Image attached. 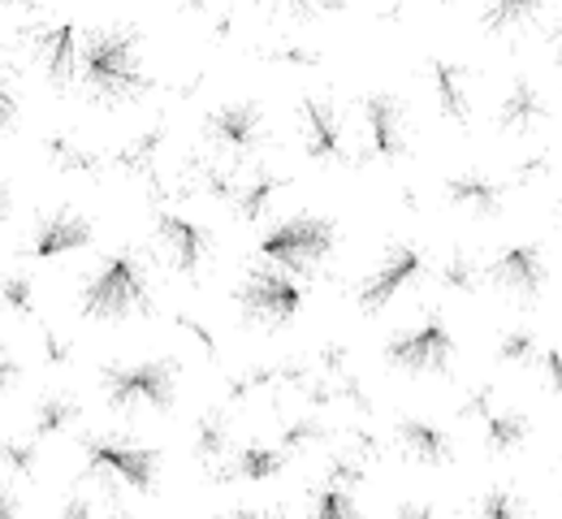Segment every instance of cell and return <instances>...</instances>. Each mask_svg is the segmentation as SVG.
Segmentation results:
<instances>
[{"mask_svg": "<svg viewBox=\"0 0 562 519\" xmlns=\"http://www.w3.org/2000/svg\"><path fill=\"white\" fill-rule=\"evenodd\" d=\"M532 13H537L532 4H490V9H481V26L485 31H510V26L528 22Z\"/></svg>", "mask_w": 562, "mask_h": 519, "instance_id": "obj_30", "label": "cell"}, {"mask_svg": "<svg viewBox=\"0 0 562 519\" xmlns=\"http://www.w3.org/2000/svg\"><path fill=\"white\" fill-rule=\"evenodd\" d=\"M100 390L113 411L165 416L178 407V364L173 360H117V364H104Z\"/></svg>", "mask_w": 562, "mask_h": 519, "instance_id": "obj_3", "label": "cell"}, {"mask_svg": "<svg viewBox=\"0 0 562 519\" xmlns=\"http://www.w3.org/2000/svg\"><path fill=\"white\" fill-rule=\"evenodd\" d=\"M74 40H78L74 22H53V26L35 31V61L44 66V75L57 91H66L78 75V44Z\"/></svg>", "mask_w": 562, "mask_h": 519, "instance_id": "obj_15", "label": "cell"}, {"mask_svg": "<svg viewBox=\"0 0 562 519\" xmlns=\"http://www.w3.org/2000/svg\"><path fill=\"white\" fill-rule=\"evenodd\" d=\"M57 519H122V516H117V507H113V503H104V498H91V494H66V503H61Z\"/></svg>", "mask_w": 562, "mask_h": 519, "instance_id": "obj_27", "label": "cell"}, {"mask_svg": "<svg viewBox=\"0 0 562 519\" xmlns=\"http://www.w3.org/2000/svg\"><path fill=\"white\" fill-rule=\"evenodd\" d=\"M273 191H278V182H273V178H265V182H256V187H243V191H238V200H234V208H238L247 222H256V217H265V208H269Z\"/></svg>", "mask_w": 562, "mask_h": 519, "instance_id": "obj_29", "label": "cell"}, {"mask_svg": "<svg viewBox=\"0 0 562 519\" xmlns=\"http://www.w3.org/2000/svg\"><path fill=\"white\" fill-rule=\"evenodd\" d=\"M0 519H22V503L9 481H0Z\"/></svg>", "mask_w": 562, "mask_h": 519, "instance_id": "obj_35", "label": "cell"}, {"mask_svg": "<svg viewBox=\"0 0 562 519\" xmlns=\"http://www.w3.org/2000/svg\"><path fill=\"white\" fill-rule=\"evenodd\" d=\"M528 416L524 411H485V445L493 454H510L528 442Z\"/></svg>", "mask_w": 562, "mask_h": 519, "instance_id": "obj_21", "label": "cell"}, {"mask_svg": "<svg viewBox=\"0 0 562 519\" xmlns=\"http://www.w3.org/2000/svg\"><path fill=\"white\" fill-rule=\"evenodd\" d=\"M9 208H13V195H9V187L0 182V225L9 222Z\"/></svg>", "mask_w": 562, "mask_h": 519, "instance_id": "obj_38", "label": "cell"}, {"mask_svg": "<svg viewBox=\"0 0 562 519\" xmlns=\"http://www.w3.org/2000/svg\"><path fill=\"white\" fill-rule=\"evenodd\" d=\"M91 238H95L91 217H82L78 208H53V213H44V217L35 222V229H31L26 256H35V260H57V256H70V251L91 247Z\"/></svg>", "mask_w": 562, "mask_h": 519, "instance_id": "obj_11", "label": "cell"}, {"mask_svg": "<svg viewBox=\"0 0 562 519\" xmlns=\"http://www.w3.org/2000/svg\"><path fill=\"white\" fill-rule=\"evenodd\" d=\"M459 347H454V334L441 316H428L416 329H403L385 342V360L398 372H412V376H446L454 364Z\"/></svg>", "mask_w": 562, "mask_h": 519, "instance_id": "obj_6", "label": "cell"}, {"mask_svg": "<svg viewBox=\"0 0 562 519\" xmlns=\"http://www.w3.org/2000/svg\"><path fill=\"white\" fill-rule=\"evenodd\" d=\"M238 307H243V316L251 325H269L273 329V325H285V320L299 316L303 291H299V282L290 273H281L273 264H260L238 282Z\"/></svg>", "mask_w": 562, "mask_h": 519, "instance_id": "obj_7", "label": "cell"}, {"mask_svg": "<svg viewBox=\"0 0 562 519\" xmlns=\"http://www.w3.org/2000/svg\"><path fill=\"white\" fill-rule=\"evenodd\" d=\"M554 213H559V225H562V195H559V208H554Z\"/></svg>", "mask_w": 562, "mask_h": 519, "instance_id": "obj_39", "label": "cell"}, {"mask_svg": "<svg viewBox=\"0 0 562 519\" xmlns=\"http://www.w3.org/2000/svg\"><path fill=\"white\" fill-rule=\"evenodd\" d=\"M0 454H4V463L18 467L22 476H31L35 463H40V445H35L31 433H26V438H0Z\"/></svg>", "mask_w": 562, "mask_h": 519, "instance_id": "obj_28", "label": "cell"}, {"mask_svg": "<svg viewBox=\"0 0 562 519\" xmlns=\"http://www.w3.org/2000/svg\"><path fill=\"white\" fill-rule=\"evenodd\" d=\"M485 278H490V286H497L506 298L537 303V295H541L546 282H550V269H546L541 247H532V242H515V247H502L497 260H490Z\"/></svg>", "mask_w": 562, "mask_h": 519, "instance_id": "obj_9", "label": "cell"}, {"mask_svg": "<svg viewBox=\"0 0 562 519\" xmlns=\"http://www.w3.org/2000/svg\"><path fill=\"white\" fill-rule=\"evenodd\" d=\"M497 356H502V364H537L541 347H537V338L528 329H506L502 342H497Z\"/></svg>", "mask_w": 562, "mask_h": 519, "instance_id": "obj_24", "label": "cell"}, {"mask_svg": "<svg viewBox=\"0 0 562 519\" xmlns=\"http://www.w3.org/2000/svg\"><path fill=\"white\" fill-rule=\"evenodd\" d=\"M363 122H368V139H372V156L381 160H398L412 148V131H407V109L398 95L390 91H372L363 100Z\"/></svg>", "mask_w": 562, "mask_h": 519, "instance_id": "obj_13", "label": "cell"}, {"mask_svg": "<svg viewBox=\"0 0 562 519\" xmlns=\"http://www.w3.org/2000/svg\"><path fill=\"white\" fill-rule=\"evenodd\" d=\"M290 463V450H278V445H243L234 454V481H269V476H281V467Z\"/></svg>", "mask_w": 562, "mask_h": 519, "instance_id": "obj_20", "label": "cell"}, {"mask_svg": "<svg viewBox=\"0 0 562 519\" xmlns=\"http://www.w3.org/2000/svg\"><path fill=\"white\" fill-rule=\"evenodd\" d=\"M334 247H338V222L303 213V217H290V222L273 225L265 234V242H260V256L273 269L294 278V273H316L334 256Z\"/></svg>", "mask_w": 562, "mask_h": 519, "instance_id": "obj_4", "label": "cell"}, {"mask_svg": "<svg viewBox=\"0 0 562 519\" xmlns=\"http://www.w3.org/2000/svg\"><path fill=\"white\" fill-rule=\"evenodd\" d=\"M13 122H18V95H13V87L0 78V135H9Z\"/></svg>", "mask_w": 562, "mask_h": 519, "instance_id": "obj_32", "label": "cell"}, {"mask_svg": "<svg viewBox=\"0 0 562 519\" xmlns=\"http://www.w3.org/2000/svg\"><path fill=\"white\" fill-rule=\"evenodd\" d=\"M82 454H87V467L100 476V481H113V485H126L135 494H151L156 481H160V450L131 438H113V433H91L82 438Z\"/></svg>", "mask_w": 562, "mask_h": 519, "instance_id": "obj_5", "label": "cell"}, {"mask_svg": "<svg viewBox=\"0 0 562 519\" xmlns=\"http://www.w3.org/2000/svg\"><path fill=\"white\" fill-rule=\"evenodd\" d=\"M156 238L169 256V264L187 278H200L204 260L212 256V229L178 213H156Z\"/></svg>", "mask_w": 562, "mask_h": 519, "instance_id": "obj_12", "label": "cell"}, {"mask_svg": "<svg viewBox=\"0 0 562 519\" xmlns=\"http://www.w3.org/2000/svg\"><path fill=\"white\" fill-rule=\"evenodd\" d=\"M398 519H437L432 503H398Z\"/></svg>", "mask_w": 562, "mask_h": 519, "instance_id": "obj_36", "label": "cell"}, {"mask_svg": "<svg viewBox=\"0 0 562 519\" xmlns=\"http://www.w3.org/2000/svg\"><path fill=\"white\" fill-rule=\"evenodd\" d=\"M225 519H273L269 511H256V507H238V511H229Z\"/></svg>", "mask_w": 562, "mask_h": 519, "instance_id": "obj_37", "label": "cell"}, {"mask_svg": "<svg viewBox=\"0 0 562 519\" xmlns=\"http://www.w3.org/2000/svg\"><path fill=\"white\" fill-rule=\"evenodd\" d=\"M432 87H437V104L450 122L468 126L472 117V100H468V87H463V70L450 66V61H432Z\"/></svg>", "mask_w": 562, "mask_h": 519, "instance_id": "obj_19", "label": "cell"}, {"mask_svg": "<svg viewBox=\"0 0 562 519\" xmlns=\"http://www.w3.org/2000/svg\"><path fill=\"white\" fill-rule=\"evenodd\" d=\"M312 519H363V511H359V503H355L351 489L329 485V489H321V494H316V503H312Z\"/></svg>", "mask_w": 562, "mask_h": 519, "instance_id": "obj_23", "label": "cell"}, {"mask_svg": "<svg viewBox=\"0 0 562 519\" xmlns=\"http://www.w3.org/2000/svg\"><path fill=\"white\" fill-rule=\"evenodd\" d=\"M221 445H225V420L221 416H204L200 420V438H195V454L200 459H216L221 454Z\"/></svg>", "mask_w": 562, "mask_h": 519, "instance_id": "obj_31", "label": "cell"}, {"mask_svg": "<svg viewBox=\"0 0 562 519\" xmlns=\"http://www.w3.org/2000/svg\"><path fill=\"white\" fill-rule=\"evenodd\" d=\"M78 82L95 104H126L147 91L139 35L126 26H95L78 44Z\"/></svg>", "mask_w": 562, "mask_h": 519, "instance_id": "obj_1", "label": "cell"}, {"mask_svg": "<svg viewBox=\"0 0 562 519\" xmlns=\"http://www.w3.org/2000/svg\"><path fill=\"white\" fill-rule=\"evenodd\" d=\"M74 420H78V398H74V394H61V390H53V394L35 398V411H31V438L40 442V438L66 433Z\"/></svg>", "mask_w": 562, "mask_h": 519, "instance_id": "obj_18", "label": "cell"}, {"mask_svg": "<svg viewBox=\"0 0 562 519\" xmlns=\"http://www.w3.org/2000/svg\"><path fill=\"white\" fill-rule=\"evenodd\" d=\"M446 195H450V204H459V208H468L476 217H497L502 213V187L490 182V178H481V173L450 178L446 182Z\"/></svg>", "mask_w": 562, "mask_h": 519, "instance_id": "obj_17", "label": "cell"}, {"mask_svg": "<svg viewBox=\"0 0 562 519\" xmlns=\"http://www.w3.org/2000/svg\"><path fill=\"white\" fill-rule=\"evenodd\" d=\"M541 372H546V385L554 390V394H562V351H541Z\"/></svg>", "mask_w": 562, "mask_h": 519, "instance_id": "obj_33", "label": "cell"}, {"mask_svg": "<svg viewBox=\"0 0 562 519\" xmlns=\"http://www.w3.org/2000/svg\"><path fill=\"white\" fill-rule=\"evenodd\" d=\"M18 376H22V364L0 347V394H4V390H13V385H18Z\"/></svg>", "mask_w": 562, "mask_h": 519, "instance_id": "obj_34", "label": "cell"}, {"mask_svg": "<svg viewBox=\"0 0 562 519\" xmlns=\"http://www.w3.org/2000/svg\"><path fill=\"white\" fill-rule=\"evenodd\" d=\"M82 316L91 320H126L135 312H151V286H147V269L135 251H113L87 282L78 295Z\"/></svg>", "mask_w": 562, "mask_h": 519, "instance_id": "obj_2", "label": "cell"}, {"mask_svg": "<svg viewBox=\"0 0 562 519\" xmlns=\"http://www.w3.org/2000/svg\"><path fill=\"white\" fill-rule=\"evenodd\" d=\"M559 489H562V467H559Z\"/></svg>", "mask_w": 562, "mask_h": 519, "instance_id": "obj_40", "label": "cell"}, {"mask_svg": "<svg viewBox=\"0 0 562 519\" xmlns=\"http://www.w3.org/2000/svg\"><path fill=\"white\" fill-rule=\"evenodd\" d=\"M0 307H9L18 316H31L35 312V282L26 273H9L0 282Z\"/></svg>", "mask_w": 562, "mask_h": 519, "instance_id": "obj_25", "label": "cell"}, {"mask_svg": "<svg viewBox=\"0 0 562 519\" xmlns=\"http://www.w3.org/2000/svg\"><path fill=\"white\" fill-rule=\"evenodd\" d=\"M299 131H303V148L312 160H321V165L347 160V131H342V117H338L334 100H303Z\"/></svg>", "mask_w": 562, "mask_h": 519, "instance_id": "obj_14", "label": "cell"}, {"mask_svg": "<svg viewBox=\"0 0 562 519\" xmlns=\"http://www.w3.org/2000/svg\"><path fill=\"white\" fill-rule=\"evenodd\" d=\"M532 117H541V95H537L532 82H515L506 104H502V126L506 131H524Z\"/></svg>", "mask_w": 562, "mask_h": 519, "instance_id": "obj_22", "label": "cell"}, {"mask_svg": "<svg viewBox=\"0 0 562 519\" xmlns=\"http://www.w3.org/2000/svg\"><path fill=\"white\" fill-rule=\"evenodd\" d=\"M398 445H403L416 463H428V467H437V463L454 459V442H450V433H446V429H437V425H428V420H398Z\"/></svg>", "mask_w": 562, "mask_h": 519, "instance_id": "obj_16", "label": "cell"}, {"mask_svg": "<svg viewBox=\"0 0 562 519\" xmlns=\"http://www.w3.org/2000/svg\"><path fill=\"white\" fill-rule=\"evenodd\" d=\"M420 273H424L420 247H416V242H394V247L381 256V264L359 282V291H355L359 312H363V316H376L381 307H390L394 298L403 295Z\"/></svg>", "mask_w": 562, "mask_h": 519, "instance_id": "obj_8", "label": "cell"}, {"mask_svg": "<svg viewBox=\"0 0 562 519\" xmlns=\"http://www.w3.org/2000/svg\"><path fill=\"white\" fill-rule=\"evenodd\" d=\"M476 519H528V507L510 489H490L481 498V507H476Z\"/></svg>", "mask_w": 562, "mask_h": 519, "instance_id": "obj_26", "label": "cell"}, {"mask_svg": "<svg viewBox=\"0 0 562 519\" xmlns=\"http://www.w3.org/2000/svg\"><path fill=\"white\" fill-rule=\"evenodd\" d=\"M204 139L225 156H251L265 144V113L251 100L221 104L216 113L204 117Z\"/></svg>", "mask_w": 562, "mask_h": 519, "instance_id": "obj_10", "label": "cell"}]
</instances>
